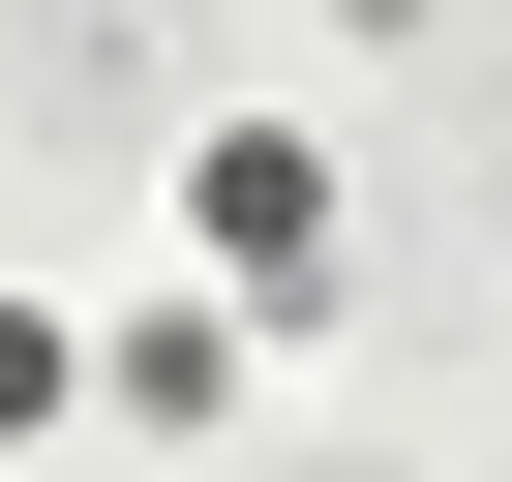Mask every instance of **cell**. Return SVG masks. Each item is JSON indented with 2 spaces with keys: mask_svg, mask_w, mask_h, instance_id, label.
Wrapping results in <instances>:
<instances>
[{
  "mask_svg": "<svg viewBox=\"0 0 512 482\" xmlns=\"http://www.w3.org/2000/svg\"><path fill=\"white\" fill-rule=\"evenodd\" d=\"M181 302L332 332V302H362V151H332V121H211V151H181Z\"/></svg>",
  "mask_w": 512,
  "mask_h": 482,
  "instance_id": "obj_1",
  "label": "cell"
},
{
  "mask_svg": "<svg viewBox=\"0 0 512 482\" xmlns=\"http://www.w3.org/2000/svg\"><path fill=\"white\" fill-rule=\"evenodd\" d=\"M91 422H121V452H211V422H241V302H121V332H91Z\"/></svg>",
  "mask_w": 512,
  "mask_h": 482,
  "instance_id": "obj_2",
  "label": "cell"
},
{
  "mask_svg": "<svg viewBox=\"0 0 512 482\" xmlns=\"http://www.w3.org/2000/svg\"><path fill=\"white\" fill-rule=\"evenodd\" d=\"M31 422H91V302H31V272H0V452H31Z\"/></svg>",
  "mask_w": 512,
  "mask_h": 482,
  "instance_id": "obj_3",
  "label": "cell"
},
{
  "mask_svg": "<svg viewBox=\"0 0 512 482\" xmlns=\"http://www.w3.org/2000/svg\"><path fill=\"white\" fill-rule=\"evenodd\" d=\"M332 31H452V0H332Z\"/></svg>",
  "mask_w": 512,
  "mask_h": 482,
  "instance_id": "obj_4",
  "label": "cell"
}]
</instances>
